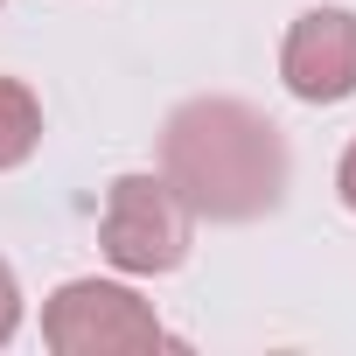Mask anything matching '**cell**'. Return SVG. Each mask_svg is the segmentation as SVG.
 I'll return each instance as SVG.
<instances>
[{
  "mask_svg": "<svg viewBox=\"0 0 356 356\" xmlns=\"http://www.w3.org/2000/svg\"><path fill=\"white\" fill-rule=\"evenodd\" d=\"M161 175L196 217L252 224L286 196V133L245 98H189L161 133Z\"/></svg>",
  "mask_w": 356,
  "mask_h": 356,
  "instance_id": "obj_1",
  "label": "cell"
},
{
  "mask_svg": "<svg viewBox=\"0 0 356 356\" xmlns=\"http://www.w3.org/2000/svg\"><path fill=\"white\" fill-rule=\"evenodd\" d=\"M42 342L56 356H140L161 349V314L119 280H63L42 307Z\"/></svg>",
  "mask_w": 356,
  "mask_h": 356,
  "instance_id": "obj_2",
  "label": "cell"
},
{
  "mask_svg": "<svg viewBox=\"0 0 356 356\" xmlns=\"http://www.w3.org/2000/svg\"><path fill=\"white\" fill-rule=\"evenodd\" d=\"M189 224L196 210L168 189V175H119L105 189V217H98V252L119 273H175L189 259Z\"/></svg>",
  "mask_w": 356,
  "mask_h": 356,
  "instance_id": "obj_3",
  "label": "cell"
},
{
  "mask_svg": "<svg viewBox=\"0 0 356 356\" xmlns=\"http://www.w3.org/2000/svg\"><path fill=\"white\" fill-rule=\"evenodd\" d=\"M280 77L300 105H342L356 91V15L307 8L280 42Z\"/></svg>",
  "mask_w": 356,
  "mask_h": 356,
  "instance_id": "obj_4",
  "label": "cell"
},
{
  "mask_svg": "<svg viewBox=\"0 0 356 356\" xmlns=\"http://www.w3.org/2000/svg\"><path fill=\"white\" fill-rule=\"evenodd\" d=\"M42 147V98L22 77H0V175Z\"/></svg>",
  "mask_w": 356,
  "mask_h": 356,
  "instance_id": "obj_5",
  "label": "cell"
},
{
  "mask_svg": "<svg viewBox=\"0 0 356 356\" xmlns=\"http://www.w3.org/2000/svg\"><path fill=\"white\" fill-rule=\"evenodd\" d=\"M15 328H22V280H15L8 259H0V349L15 342Z\"/></svg>",
  "mask_w": 356,
  "mask_h": 356,
  "instance_id": "obj_6",
  "label": "cell"
},
{
  "mask_svg": "<svg viewBox=\"0 0 356 356\" xmlns=\"http://www.w3.org/2000/svg\"><path fill=\"white\" fill-rule=\"evenodd\" d=\"M335 196H342V210H356V140H349L342 161H335Z\"/></svg>",
  "mask_w": 356,
  "mask_h": 356,
  "instance_id": "obj_7",
  "label": "cell"
}]
</instances>
